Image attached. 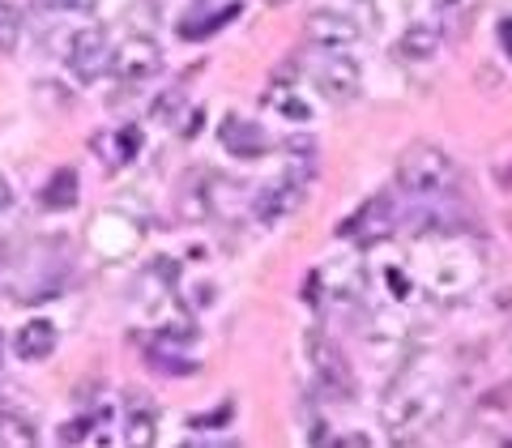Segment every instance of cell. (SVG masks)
Here are the masks:
<instances>
[{
  "label": "cell",
  "mask_w": 512,
  "mask_h": 448,
  "mask_svg": "<svg viewBox=\"0 0 512 448\" xmlns=\"http://www.w3.org/2000/svg\"><path fill=\"white\" fill-rule=\"evenodd\" d=\"M346 239H359V244H376V239L393 235V192H376L367 197L355 214L342 222Z\"/></svg>",
  "instance_id": "ba28073f"
},
{
  "label": "cell",
  "mask_w": 512,
  "mask_h": 448,
  "mask_svg": "<svg viewBox=\"0 0 512 448\" xmlns=\"http://www.w3.org/2000/svg\"><path fill=\"white\" fill-rule=\"evenodd\" d=\"M60 5H64V9H94L99 0H60Z\"/></svg>",
  "instance_id": "f1b7e54d"
},
{
  "label": "cell",
  "mask_w": 512,
  "mask_h": 448,
  "mask_svg": "<svg viewBox=\"0 0 512 448\" xmlns=\"http://www.w3.org/2000/svg\"><path fill=\"white\" fill-rule=\"evenodd\" d=\"M431 9H436V18L444 26H466L470 13L478 9V0H431Z\"/></svg>",
  "instance_id": "ffe728a7"
},
{
  "label": "cell",
  "mask_w": 512,
  "mask_h": 448,
  "mask_svg": "<svg viewBox=\"0 0 512 448\" xmlns=\"http://www.w3.org/2000/svg\"><path fill=\"white\" fill-rule=\"evenodd\" d=\"M359 35H363L359 22L346 18V13H338V9H316L308 18V39L316 47H325V52H346V47L359 43Z\"/></svg>",
  "instance_id": "9c48e42d"
},
{
  "label": "cell",
  "mask_w": 512,
  "mask_h": 448,
  "mask_svg": "<svg viewBox=\"0 0 512 448\" xmlns=\"http://www.w3.org/2000/svg\"><path fill=\"white\" fill-rule=\"evenodd\" d=\"M308 180H312V163L286 167V175L269 180L261 192H256L252 214L261 218V222H282V218H291L299 205H303V197H308Z\"/></svg>",
  "instance_id": "277c9868"
},
{
  "label": "cell",
  "mask_w": 512,
  "mask_h": 448,
  "mask_svg": "<svg viewBox=\"0 0 512 448\" xmlns=\"http://www.w3.org/2000/svg\"><path fill=\"white\" fill-rule=\"evenodd\" d=\"M312 86H316V94H320L325 103L346 107V103L359 99L363 73H359V64L350 60L346 52H325V56L312 64Z\"/></svg>",
  "instance_id": "5b68a950"
},
{
  "label": "cell",
  "mask_w": 512,
  "mask_h": 448,
  "mask_svg": "<svg viewBox=\"0 0 512 448\" xmlns=\"http://www.w3.org/2000/svg\"><path fill=\"white\" fill-rule=\"evenodd\" d=\"M218 141L227 146V154L235 158H261L269 150V137L261 133L256 120H244V116H227L218 124Z\"/></svg>",
  "instance_id": "8fae6325"
},
{
  "label": "cell",
  "mask_w": 512,
  "mask_h": 448,
  "mask_svg": "<svg viewBox=\"0 0 512 448\" xmlns=\"http://www.w3.org/2000/svg\"><path fill=\"white\" fill-rule=\"evenodd\" d=\"M163 69V47H158L154 39L146 35H133V39H124L120 47H111V77H116L120 86H141V82H150V77Z\"/></svg>",
  "instance_id": "8992f818"
},
{
  "label": "cell",
  "mask_w": 512,
  "mask_h": 448,
  "mask_svg": "<svg viewBox=\"0 0 512 448\" xmlns=\"http://www.w3.org/2000/svg\"><path fill=\"white\" fill-rule=\"evenodd\" d=\"M495 35H500L504 52H508V60H512V18H500V22H495Z\"/></svg>",
  "instance_id": "d4e9b609"
},
{
  "label": "cell",
  "mask_w": 512,
  "mask_h": 448,
  "mask_svg": "<svg viewBox=\"0 0 512 448\" xmlns=\"http://www.w3.org/2000/svg\"><path fill=\"white\" fill-rule=\"evenodd\" d=\"M90 146L99 150V158L107 167H124V163H133V158H137L141 133H137V128H111V133H94Z\"/></svg>",
  "instance_id": "5bb4252c"
},
{
  "label": "cell",
  "mask_w": 512,
  "mask_h": 448,
  "mask_svg": "<svg viewBox=\"0 0 512 448\" xmlns=\"http://www.w3.org/2000/svg\"><path fill=\"white\" fill-rule=\"evenodd\" d=\"M227 419H231V402H227V406H214L210 414H197V419H192V427H197V431H214V427H222Z\"/></svg>",
  "instance_id": "603a6c76"
},
{
  "label": "cell",
  "mask_w": 512,
  "mask_h": 448,
  "mask_svg": "<svg viewBox=\"0 0 512 448\" xmlns=\"http://www.w3.org/2000/svg\"><path fill=\"white\" fill-rule=\"evenodd\" d=\"M18 39H22V13H13L9 5H0V52H18Z\"/></svg>",
  "instance_id": "44dd1931"
},
{
  "label": "cell",
  "mask_w": 512,
  "mask_h": 448,
  "mask_svg": "<svg viewBox=\"0 0 512 448\" xmlns=\"http://www.w3.org/2000/svg\"><path fill=\"white\" fill-rule=\"evenodd\" d=\"M39 431L30 427V419H18V414H0V448H35Z\"/></svg>",
  "instance_id": "ac0fdd59"
},
{
  "label": "cell",
  "mask_w": 512,
  "mask_h": 448,
  "mask_svg": "<svg viewBox=\"0 0 512 448\" xmlns=\"http://www.w3.org/2000/svg\"><path fill=\"white\" fill-rule=\"evenodd\" d=\"M124 440L133 444V448H150V444L158 440V410H154V406H137L133 414H128Z\"/></svg>",
  "instance_id": "e0dca14e"
},
{
  "label": "cell",
  "mask_w": 512,
  "mask_h": 448,
  "mask_svg": "<svg viewBox=\"0 0 512 448\" xmlns=\"http://www.w3.org/2000/svg\"><path fill=\"white\" fill-rule=\"evenodd\" d=\"M64 60L77 82H99V77L111 69V39L103 26H82L69 35V47H64Z\"/></svg>",
  "instance_id": "52a82bcc"
},
{
  "label": "cell",
  "mask_w": 512,
  "mask_h": 448,
  "mask_svg": "<svg viewBox=\"0 0 512 448\" xmlns=\"http://www.w3.org/2000/svg\"><path fill=\"white\" fill-rule=\"evenodd\" d=\"M43 205H47V210H73V205H77V171L73 167H60L52 180H47Z\"/></svg>",
  "instance_id": "2e32d148"
},
{
  "label": "cell",
  "mask_w": 512,
  "mask_h": 448,
  "mask_svg": "<svg viewBox=\"0 0 512 448\" xmlns=\"http://www.w3.org/2000/svg\"><path fill=\"white\" fill-rule=\"evenodd\" d=\"M265 5H291V0H265Z\"/></svg>",
  "instance_id": "f546056e"
},
{
  "label": "cell",
  "mask_w": 512,
  "mask_h": 448,
  "mask_svg": "<svg viewBox=\"0 0 512 448\" xmlns=\"http://www.w3.org/2000/svg\"><path fill=\"white\" fill-rule=\"evenodd\" d=\"M367 346H372V355H380L384 363H389L393 355H406L410 325L406 320H397V316H389V312H376L372 325H367Z\"/></svg>",
  "instance_id": "7c38bea8"
},
{
  "label": "cell",
  "mask_w": 512,
  "mask_h": 448,
  "mask_svg": "<svg viewBox=\"0 0 512 448\" xmlns=\"http://www.w3.org/2000/svg\"><path fill=\"white\" fill-rule=\"evenodd\" d=\"M500 184H504V192H512V158L500 167Z\"/></svg>",
  "instance_id": "83f0119b"
},
{
  "label": "cell",
  "mask_w": 512,
  "mask_h": 448,
  "mask_svg": "<svg viewBox=\"0 0 512 448\" xmlns=\"http://www.w3.org/2000/svg\"><path fill=\"white\" fill-rule=\"evenodd\" d=\"M440 47H444V30L440 26L414 22V26L402 30V39L393 43V56L406 60V64H431V60L440 56Z\"/></svg>",
  "instance_id": "30bf717a"
},
{
  "label": "cell",
  "mask_w": 512,
  "mask_h": 448,
  "mask_svg": "<svg viewBox=\"0 0 512 448\" xmlns=\"http://www.w3.org/2000/svg\"><path fill=\"white\" fill-rule=\"evenodd\" d=\"M397 184H402L410 197H427V201L448 197V192L457 188V163L440 146L419 141V146H410L402 154V163H397Z\"/></svg>",
  "instance_id": "7a4b0ae2"
},
{
  "label": "cell",
  "mask_w": 512,
  "mask_h": 448,
  "mask_svg": "<svg viewBox=\"0 0 512 448\" xmlns=\"http://www.w3.org/2000/svg\"><path fill=\"white\" fill-rule=\"evenodd\" d=\"M184 107V90L180 86H171L167 94H158L154 99V107H150V120H158V124H171L175 120V111Z\"/></svg>",
  "instance_id": "7402d4cb"
},
{
  "label": "cell",
  "mask_w": 512,
  "mask_h": 448,
  "mask_svg": "<svg viewBox=\"0 0 512 448\" xmlns=\"http://www.w3.org/2000/svg\"><path fill=\"white\" fill-rule=\"evenodd\" d=\"M235 18H239V5L214 9V13H205V22H184V26H180V39H205V35H214V30L231 26Z\"/></svg>",
  "instance_id": "d6986e66"
},
{
  "label": "cell",
  "mask_w": 512,
  "mask_h": 448,
  "mask_svg": "<svg viewBox=\"0 0 512 448\" xmlns=\"http://www.w3.org/2000/svg\"><path fill=\"white\" fill-rule=\"evenodd\" d=\"M90 427H94L90 419H73V423H64L60 440H64V444H77V440H86V436H90Z\"/></svg>",
  "instance_id": "cb8c5ba5"
},
{
  "label": "cell",
  "mask_w": 512,
  "mask_h": 448,
  "mask_svg": "<svg viewBox=\"0 0 512 448\" xmlns=\"http://www.w3.org/2000/svg\"><path fill=\"white\" fill-rule=\"evenodd\" d=\"M13 350H18V359H26V363H43L56 350V325L43 316L26 320V325L13 333Z\"/></svg>",
  "instance_id": "4fadbf2b"
},
{
  "label": "cell",
  "mask_w": 512,
  "mask_h": 448,
  "mask_svg": "<svg viewBox=\"0 0 512 448\" xmlns=\"http://www.w3.org/2000/svg\"><path fill=\"white\" fill-rule=\"evenodd\" d=\"M261 107L269 111V116L286 120V124H308L312 120V107L303 103V94L295 86H269L261 94Z\"/></svg>",
  "instance_id": "9a60e30c"
},
{
  "label": "cell",
  "mask_w": 512,
  "mask_h": 448,
  "mask_svg": "<svg viewBox=\"0 0 512 448\" xmlns=\"http://www.w3.org/2000/svg\"><path fill=\"white\" fill-rule=\"evenodd\" d=\"M440 406H444V393L436 389V384L406 372V376H397L389 384V393H384L380 423L389 427L397 440H406V436H419V431H427L431 423H436Z\"/></svg>",
  "instance_id": "6da1fadb"
},
{
  "label": "cell",
  "mask_w": 512,
  "mask_h": 448,
  "mask_svg": "<svg viewBox=\"0 0 512 448\" xmlns=\"http://www.w3.org/2000/svg\"><path fill=\"white\" fill-rule=\"evenodd\" d=\"M9 205H13V188H9L5 175H0V210H9Z\"/></svg>",
  "instance_id": "4316f807"
},
{
  "label": "cell",
  "mask_w": 512,
  "mask_h": 448,
  "mask_svg": "<svg viewBox=\"0 0 512 448\" xmlns=\"http://www.w3.org/2000/svg\"><path fill=\"white\" fill-rule=\"evenodd\" d=\"M0 5H9L13 13H30L35 5H43V0H0Z\"/></svg>",
  "instance_id": "484cf974"
},
{
  "label": "cell",
  "mask_w": 512,
  "mask_h": 448,
  "mask_svg": "<svg viewBox=\"0 0 512 448\" xmlns=\"http://www.w3.org/2000/svg\"><path fill=\"white\" fill-rule=\"evenodd\" d=\"M308 363H312V376L325 397H338V402L355 397V367H350L342 346L333 342L325 329H308Z\"/></svg>",
  "instance_id": "3957f363"
}]
</instances>
